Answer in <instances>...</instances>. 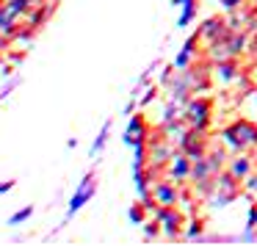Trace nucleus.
Here are the masks:
<instances>
[{
    "label": "nucleus",
    "mask_w": 257,
    "mask_h": 246,
    "mask_svg": "<svg viewBox=\"0 0 257 246\" xmlns=\"http://www.w3.org/2000/svg\"><path fill=\"white\" fill-rule=\"evenodd\" d=\"M221 141L229 152H251L257 147V125L249 119H235L221 128Z\"/></svg>",
    "instance_id": "nucleus-1"
},
{
    "label": "nucleus",
    "mask_w": 257,
    "mask_h": 246,
    "mask_svg": "<svg viewBox=\"0 0 257 246\" xmlns=\"http://www.w3.org/2000/svg\"><path fill=\"white\" fill-rule=\"evenodd\" d=\"M183 119H185L188 128L207 130L210 122H213V100L205 97V94H199V97L194 94L188 102H185V108H183Z\"/></svg>",
    "instance_id": "nucleus-2"
},
{
    "label": "nucleus",
    "mask_w": 257,
    "mask_h": 246,
    "mask_svg": "<svg viewBox=\"0 0 257 246\" xmlns=\"http://www.w3.org/2000/svg\"><path fill=\"white\" fill-rule=\"evenodd\" d=\"M97 194V174L94 169H89V172L83 174V180L78 183V188H75V194L69 196V207H67V221H72L75 216H78V210L86 205V202L91 199V196ZM64 221V224H67Z\"/></svg>",
    "instance_id": "nucleus-3"
},
{
    "label": "nucleus",
    "mask_w": 257,
    "mask_h": 246,
    "mask_svg": "<svg viewBox=\"0 0 257 246\" xmlns=\"http://www.w3.org/2000/svg\"><path fill=\"white\" fill-rule=\"evenodd\" d=\"M152 216H155L158 221H161V227H163V238H166V240L185 238V232H183L185 216L180 213V207H163V205H158V210L152 213Z\"/></svg>",
    "instance_id": "nucleus-4"
},
{
    "label": "nucleus",
    "mask_w": 257,
    "mask_h": 246,
    "mask_svg": "<svg viewBox=\"0 0 257 246\" xmlns=\"http://www.w3.org/2000/svg\"><path fill=\"white\" fill-rule=\"evenodd\" d=\"M152 196H155V202L163 207H177L180 202H183V185L169 180V177H158L155 183H152Z\"/></svg>",
    "instance_id": "nucleus-5"
},
{
    "label": "nucleus",
    "mask_w": 257,
    "mask_h": 246,
    "mask_svg": "<svg viewBox=\"0 0 257 246\" xmlns=\"http://www.w3.org/2000/svg\"><path fill=\"white\" fill-rule=\"evenodd\" d=\"M191 163L194 161H191L183 150H174V155L169 158V163H166V177L174 180V183H180V185L191 183Z\"/></svg>",
    "instance_id": "nucleus-6"
},
{
    "label": "nucleus",
    "mask_w": 257,
    "mask_h": 246,
    "mask_svg": "<svg viewBox=\"0 0 257 246\" xmlns=\"http://www.w3.org/2000/svg\"><path fill=\"white\" fill-rule=\"evenodd\" d=\"M199 36L202 42H216V39H227L229 34H232V28H229L227 17H221V14H216V17H207L205 23L199 25Z\"/></svg>",
    "instance_id": "nucleus-7"
},
{
    "label": "nucleus",
    "mask_w": 257,
    "mask_h": 246,
    "mask_svg": "<svg viewBox=\"0 0 257 246\" xmlns=\"http://www.w3.org/2000/svg\"><path fill=\"white\" fill-rule=\"evenodd\" d=\"M147 136H150V122H147V116L144 113H133V119H130L127 128H124L122 141L127 147H136V144H147Z\"/></svg>",
    "instance_id": "nucleus-8"
},
{
    "label": "nucleus",
    "mask_w": 257,
    "mask_h": 246,
    "mask_svg": "<svg viewBox=\"0 0 257 246\" xmlns=\"http://www.w3.org/2000/svg\"><path fill=\"white\" fill-rule=\"evenodd\" d=\"M254 169H257V161L251 158V152H235V155H229L227 172L232 174V177H238L240 183H243V180L249 177Z\"/></svg>",
    "instance_id": "nucleus-9"
},
{
    "label": "nucleus",
    "mask_w": 257,
    "mask_h": 246,
    "mask_svg": "<svg viewBox=\"0 0 257 246\" xmlns=\"http://www.w3.org/2000/svg\"><path fill=\"white\" fill-rule=\"evenodd\" d=\"M238 78H240V64H238V58H227V61L213 64V80H216V83L229 86L232 80H238Z\"/></svg>",
    "instance_id": "nucleus-10"
},
{
    "label": "nucleus",
    "mask_w": 257,
    "mask_h": 246,
    "mask_svg": "<svg viewBox=\"0 0 257 246\" xmlns=\"http://www.w3.org/2000/svg\"><path fill=\"white\" fill-rule=\"evenodd\" d=\"M207 163H210V169H213V174H221L224 169H227V163H229V150L224 147V141L221 144H210V150H207Z\"/></svg>",
    "instance_id": "nucleus-11"
},
{
    "label": "nucleus",
    "mask_w": 257,
    "mask_h": 246,
    "mask_svg": "<svg viewBox=\"0 0 257 246\" xmlns=\"http://www.w3.org/2000/svg\"><path fill=\"white\" fill-rule=\"evenodd\" d=\"M56 6H58V3H53V0H47V3H42V6H34V9L28 12V17H25V23H28L31 28L39 31L42 25H45L47 20H50V14L56 12Z\"/></svg>",
    "instance_id": "nucleus-12"
},
{
    "label": "nucleus",
    "mask_w": 257,
    "mask_h": 246,
    "mask_svg": "<svg viewBox=\"0 0 257 246\" xmlns=\"http://www.w3.org/2000/svg\"><path fill=\"white\" fill-rule=\"evenodd\" d=\"M172 3L183 9L180 17H177V28H188V25L199 17V0H172Z\"/></svg>",
    "instance_id": "nucleus-13"
},
{
    "label": "nucleus",
    "mask_w": 257,
    "mask_h": 246,
    "mask_svg": "<svg viewBox=\"0 0 257 246\" xmlns=\"http://www.w3.org/2000/svg\"><path fill=\"white\" fill-rule=\"evenodd\" d=\"M249 45H251V36L246 34V31H232V34L227 36V47H229V53H232V58H240L249 50Z\"/></svg>",
    "instance_id": "nucleus-14"
},
{
    "label": "nucleus",
    "mask_w": 257,
    "mask_h": 246,
    "mask_svg": "<svg viewBox=\"0 0 257 246\" xmlns=\"http://www.w3.org/2000/svg\"><path fill=\"white\" fill-rule=\"evenodd\" d=\"M205 56H207V61H210V64H218V61L232 58V53H229V47H227V39H216V42H207Z\"/></svg>",
    "instance_id": "nucleus-15"
},
{
    "label": "nucleus",
    "mask_w": 257,
    "mask_h": 246,
    "mask_svg": "<svg viewBox=\"0 0 257 246\" xmlns=\"http://www.w3.org/2000/svg\"><path fill=\"white\" fill-rule=\"evenodd\" d=\"M31 9H34L31 0H6V12L12 14V17H17V20H25Z\"/></svg>",
    "instance_id": "nucleus-16"
},
{
    "label": "nucleus",
    "mask_w": 257,
    "mask_h": 246,
    "mask_svg": "<svg viewBox=\"0 0 257 246\" xmlns=\"http://www.w3.org/2000/svg\"><path fill=\"white\" fill-rule=\"evenodd\" d=\"M205 177H216V174H213L207 158H196V161L191 163V183H194V180H205Z\"/></svg>",
    "instance_id": "nucleus-17"
},
{
    "label": "nucleus",
    "mask_w": 257,
    "mask_h": 246,
    "mask_svg": "<svg viewBox=\"0 0 257 246\" xmlns=\"http://www.w3.org/2000/svg\"><path fill=\"white\" fill-rule=\"evenodd\" d=\"M111 119H105V122H102V128H100V133H97V139H94V144H91V155H100L102 150H105V144H108V136H111Z\"/></svg>",
    "instance_id": "nucleus-18"
},
{
    "label": "nucleus",
    "mask_w": 257,
    "mask_h": 246,
    "mask_svg": "<svg viewBox=\"0 0 257 246\" xmlns=\"http://www.w3.org/2000/svg\"><path fill=\"white\" fill-rule=\"evenodd\" d=\"M17 28H20V20H17V17H12L9 12L0 14V36H9V39H14Z\"/></svg>",
    "instance_id": "nucleus-19"
},
{
    "label": "nucleus",
    "mask_w": 257,
    "mask_h": 246,
    "mask_svg": "<svg viewBox=\"0 0 257 246\" xmlns=\"http://www.w3.org/2000/svg\"><path fill=\"white\" fill-rule=\"evenodd\" d=\"M127 218H130V224H141V227H144V221L150 218V210H147V207H144V202L139 199V202H133V205H130Z\"/></svg>",
    "instance_id": "nucleus-20"
},
{
    "label": "nucleus",
    "mask_w": 257,
    "mask_h": 246,
    "mask_svg": "<svg viewBox=\"0 0 257 246\" xmlns=\"http://www.w3.org/2000/svg\"><path fill=\"white\" fill-rule=\"evenodd\" d=\"M218 177V174H216ZM216 177H205V180H194V194L196 196H202V199H207V196L213 194V191H216Z\"/></svg>",
    "instance_id": "nucleus-21"
},
{
    "label": "nucleus",
    "mask_w": 257,
    "mask_h": 246,
    "mask_svg": "<svg viewBox=\"0 0 257 246\" xmlns=\"http://www.w3.org/2000/svg\"><path fill=\"white\" fill-rule=\"evenodd\" d=\"M183 108L185 105H180V102H174L172 97H169L166 108H163V119H161V122H177V119H183Z\"/></svg>",
    "instance_id": "nucleus-22"
},
{
    "label": "nucleus",
    "mask_w": 257,
    "mask_h": 246,
    "mask_svg": "<svg viewBox=\"0 0 257 246\" xmlns=\"http://www.w3.org/2000/svg\"><path fill=\"white\" fill-rule=\"evenodd\" d=\"M199 42H202V36H199V31H194V34H191V36H188V39H185V42H183V47H180V50H183V53H185V56H191V58H196V56H199V47H196V45H199Z\"/></svg>",
    "instance_id": "nucleus-23"
},
{
    "label": "nucleus",
    "mask_w": 257,
    "mask_h": 246,
    "mask_svg": "<svg viewBox=\"0 0 257 246\" xmlns=\"http://www.w3.org/2000/svg\"><path fill=\"white\" fill-rule=\"evenodd\" d=\"M31 216H34V205H25V207H20L17 213H12V216H9V227H20V224H25Z\"/></svg>",
    "instance_id": "nucleus-24"
},
{
    "label": "nucleus",
    "mask_w": 257,
    "mask_h": 246,
    "mask_svg": "<svg viewBox=\"0 0 257 246\" xmlns=\"http://www.w3.org/2000/svg\"><path fill=\"white\" fill-rule=\"evenodd\" d=\"M202 235H205V221H202V218H191L188 229H185V238L188 240H202Z\"/></svg>",
    "instance_id": "nucleus-25"
},
{
    "label": "nucleus",
    "mask_w": 257,
    "mask_h": 246,
    "mask_svg": "<svg viewBox=\"0 0 257 246\" xmlns=\"http://www.w3.org/2000/svg\"><path fill=\"white\" fill-rule=\"evenodd\" d=\"M161 235H163L161 221H158L155 216H152V218H147V221H144V238H147V240H152V238H161Z\"/></svg>",
    "instance_id": "nucleus-26"
},
{
    "label": "nucleus",
    "mask_w": 257,
    "mask_h": 246,
    "mask_svg": "<svg viewBox=\"0 0 257 246\" xmlns=\"http://www.w3.org/2000/svg\"><path fill=\"white\" fill-rule=\"evenodd\" d=\"M34 36H36V28H31V25L25 23V25H20V28H17V34H14L12 42H23V45H31V42H34Z\"/></svg>",
    "instance_id": "nucleus-27"
},
{
    "label": "nucleus",
    "mask_w": 257,
    "mask_h": 246,
    "mask_svg": "<svg viewBox=\"0 0 257 246\" xmlns=\"http://www.w3.org/2000/svg\"><path fill=\"white\" fill-rule=\"evenodd\" d=\"M174 75H177V67H174V64H169V67L161 72V86H163V89H169V83L174 80Z\"/></svg>",
    "instance_id": "nucleus-28"
},
{
    "label": "nucleus",
    "mask_w": 257,
    "mask_h": 246,
    "mask_svg": "<svg viewBox=\"0 0 257 246\" xmlns=\"http://www.w3.org/2000/svg\"><path fill=\"white\" fill-rule=\"evenodd\" d=\"M194 61H196V58L185 56V53L180 50L177 56H174V61H172V64H174V67H177V69H188V67H191V64H194Z\"/></svg>",
    "instance_id": "nucleus-29"
},
{
    "label": "nucleus",
    "mask_w": 257,
    "mask_h": 246,
    "mask_svg": "<svg viewBox=\"0 0 257 246\" xmlns=\"http://www.w3.org/2000/svg\"><path fill=\"white\" fill-rule=\"evenodd\" d=\"M240 6H246V0H221V12H224V14L238 12Z\"/></svg>",
    "instance_id": "nucleus-30"
},
{
    "label": "nucleus",
    "mask_w": 257,
    "mask_h": 246,
    "mask_svg": "<svg viewBox=\"0 0 257 246\" xmlns=\"http://www.w3.org/2000/svg\"><path fill=\"white\" fill-rule=\"evenodd\" d=\"M20 83H23V78H20V75H17V78H12V80H9V83H6V86H3V89H0V100H6V97H9V94H12V91H14V89H17V86H20Z\"/></svg>",
    "instance_id": "nucleus-31"
},
{
    "label": "nucleus",
    "mask_w": 257,
    "mask_h": 246,
    "mask_svg": "<svg viewBox=\"0 0 257 246\" xmlns=\"http://www.w3.org/2000/svg\"><path fill=\"white\" fill-rule=\"evenodd\" d=\"M238 240H243V243H251V240H257V227H246L243 232L238 235Z\"/></svg>",
    "instance_id": "nucleus-32"
},
{
    "label": "nucleus",
    "mask_w": 257,
    "mask_h": 246,
    "mask_svg": "<svg viewBox=\"0 0 257 246\" xmlns=\"http://www.w3.org/2000/svg\"><path fill=\"white\" fill-rule=\"evenodd\" d=\"M155 97H158V86H147V94L141 97V105L147 108V105H150L152 100H155Z\"/></svg>",
    "instance_id": "nucleus-33"
},
{
    "label": "nucleus",
    "mask_w": 257,
    "mask_h": 246,
    "mask_svg": "<svg viewBox=\"0 0 257 246\" xmlns=\"http://www.w3.org/2000/svg\"><path fill=\"white\" fill-rule=\"evenodd\" d=\"M243 227H257V202H251L249 216H246V224H243Z\"/></svg>",
    "instance_id": "nucleus-34"
},
{
    "label": "nucleus",
    "mask_w": 257,
    "mask_h": 246,
    "mask_svg": "<svg viewBox=\"0 0 257 246\" xmlns=\"http://www.w3.org/2000/svg\"><path fill=\"white\" fill-rule=\"evenodd\" d=\"M14 185H17V180H3V183H0V196L9 194V191H12Z\"/></svg>",
    "instance_id": "nucleus-35"
},
{
    "label": "nucleus",
    "mask_w": 257,
    "mask_h": 246,
    "mask_svg": "<svg viewBox=\"0 0 257 246\" xmlns=\"http://www.w3.org/2000/svg\"><path fill=\"white\" fill-rule=\"evenodd\" d=\"M133 111H136V97L127 102V105H124V116H133Z\"/></svg>",
    "instance_id": "nucleus-36"
},
{
    "label": "nucleus",
    "mask_w": 257,
    "mask_h": 246,
    "mask_svg": "<svg viewBox=\"0 0 257 246\" xmlns=\"http://www.w3.org/2000/svg\"><path fill=\"white\" fill-rule=\"evenodd\" d=\"M23 58H25V53H12V61H14V64H20Z\"/></svg>",
    "instance_id": "nucleus-37"
},
{
    "label": "nucleus",
    "mask_w": 257,
    "mask_h": 246,
    "mask_svg": "<svg viewBox=\"0 0 257 246\" xmlns=\"http://www.w3.org/2000/svg\"><path fill=\"white\" fill-rule=\"evenodd\" d=\"M249 3H251V6H257V0H249Z\"/></svg>",
    "instance_id": "nucleus-38"
}]
</instances>
